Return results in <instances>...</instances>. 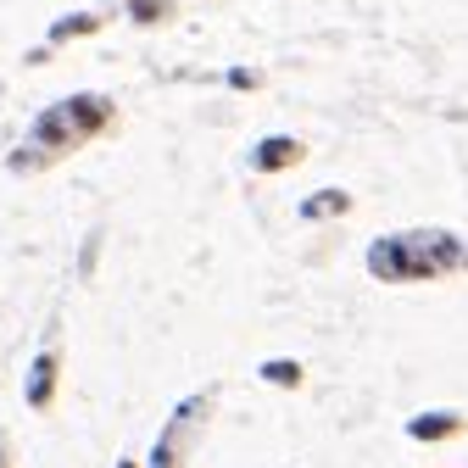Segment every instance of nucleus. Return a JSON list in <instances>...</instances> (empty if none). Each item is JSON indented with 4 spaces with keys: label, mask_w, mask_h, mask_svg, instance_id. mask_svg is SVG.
<instances>
[]
</instances>
